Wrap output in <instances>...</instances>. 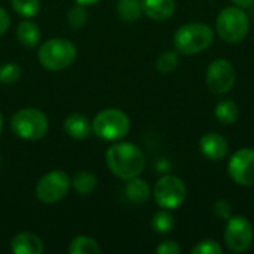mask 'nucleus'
Wrapping results in <instances>:
<instances>
[{
  "label": "nucleus",
  "mask_w": 254,
  "mask_h": 254,
  "mask_svg": "<svg viewBox=\"0 0 254 254\" xmlns=\"http://www.w3.org/2000/svg\"><path fill=\"white\" fill-rule=\"evenodd\" d=\"M232 1L240 7H250L254 3V0H232Z\"/></svg>",
  "instance_id": "31"
},
{
  "label": "nucleus",
  "mask_w": 254,
  "mask_h": 254,
  "mask_svg": "<svg viewBox=\"0 0 254 254\" xmlns=\"http://www.w3.org/2000/svg\"><path fill=\"white\" fill-rule=\"evenodd\" d=\"M67 21H68V25L73 27L74 30H79V28L85 27L86 22H88V12L83 7V4L77 3V6H73L67 12Z\"/></svg>",
  "instance_id": "24"
},
{
  "label": "nucleus",
  "mask_w": 254,
  "mask_h": 254,
  "mask_svg": "<svg viewBox=\"0 0 254 254\" xmlns=\"http://www.w3.org/2000/svg\"><path fill=\"white\" fill-rule=\"evenodd\" d=\"M176 222L173 214L168 210H162L158 211L153 219H152V228L158 232V234H170L174 228Z\"/></svg>",
  "instance_id": "22"
},
{
  "label": "nucleus",
  "mask_w": 254,
  "mask_h": 254,
  "mask_svg": "<svg viewBox=\"0 0 254 254\" xmlns=\"http://www.w3.org/2000/svg\"><path fill=\"white\" fill-rule=\"evenodd\" d=\"M225 243L231 252L244 253L253 243V228L243 216H231L225 229Z\"/></svg>",
  "instance_id": "10"
},
{
  "label": "nucleus",
  "mask_w": 254,
  "mask_h": 254,
  "mask_svg": "<svg viewBox=\"0 0 254 254\" xmlns=\"http://www.w3.org/2000/svg\"><path fill=\"white\" fill-rule=\"evenodd\" d=\"M235 79H237L235 67L231 61L225 58L214 60L207 68L205 83L213 94L229 92L235 85Z\"/></svg>",
  "instance_id": "9"
},
{
  "label": "nucleus",
  "mask_w": 254,
  "mask_h": 254,
  "mask_svg": "<svg viewBox=\"0 0 254 254\" xmlns=\"http://www.w3.org/2000/svg\"><path fill=\"white\" fill-rule=\"evenodd\" d=\"M64 129L68 137L74 140H85L92 132V124L86 116L80 113H73L64 121Z\"/></svg>",
  "instance_id": "15"
},
{
  "label": "nucleus",
  "mask_w": 254,
  "mask_h": 254,
  "mask_svg": "<svg viewBox=\"0 0 254 254\" xmlns=\"http://www.w3.org/2000/svg\"><path fill=\"white\" fill-rule=\"evenodd\" d=\"M71 185L74 188V190L80 195H89L95 190L97 188V177L89 173V171H79L73 180Z\"/></svg>",
  "instance_id": "20"
},
{
  "label": "nucleus",
  "mask_w": 254,
  "mask_h": 254,
  "mask_svg": "<svg viewBox=\"0 0 254 254\" xmlns=\"http://www.w3.org/2000/svg\"><path fill=\"white\" fill-rule=\"evenodd\" d=\"M21 67L15 63H4L3 65H0V82L10 85L15 83L19 77H21Z\"/></svg>",
  "instance_id": "26"
},
{
  "label": "nucleus",
  "mask_w": 254,
  "mask_h": 254,
  "mask_svg": "<svg viewBox=\"0 0 254 254\" xmlns=\"http://www.w3.org/2000/svg\"><path fill=\"white\" fill-rule=\"evenodd\" d=\"M48 118L37 109H21L10 119V129L15 135L27 141H36L46 135Z\"/></svg>",
  "instance_id": "4"
},
{
  "label": "nucleus",
  "mask_w": 254,
  "mask_h": 254,
  "mask_svg": "<svg viewBox=\"0 0 254 254\" xmlns=\"http://www.w3.org/2000/svg\"><path fill=\"white\" fill-rule=\"evenodd\" d=\"M192 254H222L223 250L220 247V244L214 240H205L201 241L198 246H195L192 249Z\"/></svg>",
  "instance_id": "27"
},
{
  "label": "nucleus",
  "mask_w": 254,
  "mask_h": 254,
  "mask_svg": "<svg viewBox=\"0 0 254 254\" xmlns=\"http://www.w3.org/2000/svg\"><path fill=\"white\" fill-rule=\"evenodd\" d=\"M16 13L24 18H33L40 10V0H10Z\"/></svg>",
  "instance_id": "23"
},
{
  "label": "nucleus",
  "mask_w": 254,
  "mask_h": 254,
  "mask_svg": "<svg viewBox=\"0 0 254 254\" xmlns=\"http://www.w3.org/2000/svg\"><path fill=\"white\" fill-rule=\"evenodd\" d=\"M214 39L213 30L202 22L182 25L174 34V46L185 55H196L205 51Z\"/></svg>",
  "instance_id": "2"
},
{
  "label": "nucleus",
  "mask_w": 254,
  "mask_h": 254,
  "mask_svg": "<svg viewBox=\"0 0 254 254\" xmlns=\"http://www.w3.org/2000/svg\"><path fill=\"white\" fill-rule=\"evenodd\" d=\"M231 179L241 186H254V149L237 150L228 164Z\"/></svg>",
  "instance_id": "11"
},
{
  "label": "nucleus",
  "mask_w": 254,
  "mask_h": 254,
  "mask_svg": "<svg viewBox=\"0 0 254 254\" xmlns=\"http://www.w3.org/2000/svg\"><path fill=\"white\" fill-rule=\"evenodd\" d=\"M9 25H10L9 13H7L4 9H1V7H0V36H1V34H4V33L7 31Z\"/></svg>",
  "instance_id": "30"
},
{
  "label": "nucleus",
  "mask_w": 254,
  "mask_h": 254,
  "mask_svg": "<svg viewBox=\"0 0 254 254\" xmlns=\"http://www.w3.org/2000/svg\"><path fill=\"white\" fill-rule=\"evenodd\" d=\"M100 0H76V3H79V4H83V6H89V4H95V3H98Z\"/></svg>",
  "instance_id": "32"
},
{
  "label": "nucleus",
  "mask_w": 254,
  "mask_h": 254,
  "mask_svg": "<svg viewBox=\"0 0 254 254\" xmlns=\"http://www.w3.org/2000/svg\"><path fill=\"white\" fill-rule=\"evenodd\" d=\"M125 195L134 204H144L150 196V189H149V185L144 180H141L138 177H134L127 185Z\"/></svg>",
  "instance_id": "17"
},
{
  "label": "nucleus",
  "mask_w": 254,
  "mask_h": 254,
  "mask_svg": "<svg viewBox=\"0 0 254 254\" xmlns=\"http://www.w3.org/2000/svg\"><path fill=\"white\" fill-rule=\"evenodd\" d=\"M1 128H3V116L0 113V134H1Z\"/></svg>",
  "instance_id": "33"
},
{
  "label": "nucleus",
  "mask_w": 254,
  "mask_h": 254,
  "mask_svg": "<svg viewBox=\"0 0 254 254\" xmlns=\"http://www.w3.org/2000/svg\"><path fill=\"white\" fill-rule=\"evenodd\" d=\"M214 213L219 219H225L228 220L231 216H232V205L225 201V199H220L214 204Z\"/></svg>",
  "instance_id": "28"
},
{
  "label": "nucleus",
  "mask_w": 254,
  "mask_h": 254,
  "mask_svg": "<svg viewBox=\"0 0 254 254\" xmlns=\"http://www.w3.org/2000/svg\"><path fill=\"white\" fill-rule=\"evenodd\" d=\"M70 185V177L64 171H51L37 182L36 196L43 204H55L67 195Z\"/></svg>",
  "instance_id": "8"
},
{
  "label": "nucleus",
  "mask_w": 254,
  "mask_h": 254,
  "mask_svg": "<svg viewBox=\"0 0 254 254\" xmlns=\"http://www.w3.org/2000/svg\"><path fill=\"white\" fill-rule=\"evenodd\" d=\"M143 12L155 21H167L176 12L174 0H141Z\"/></svg>",
  "instance_id": "13"
},
{
  "label": "nucleus",
  "mask_w": 254,
  "mask_h": 254,
  "mask_svg": "<svg viewBox=\"0 0 254 254\" xmlns=\"http://www.w3.org/2000/svg\"><path fill=\"white\" fill-rule=\"evenodd\" d=\"M141 0H118L119 18L127 22H134L141 16Z\"/></svg>",
  "instance_id": "19"
},
{
  "label": "nucleus",
  "mask_w": 254,
  "mask_h": 254,
  "mask_svg": "<svg viewBox=\"0 0 254 254\" xmlns=\"http://www.w3.org/2000/svg\"><path fill=\"white\" fill-rule=\"evenodd\" d=\"M109 170L122 180L138 177L146 165V158L141 149L132 143H118L109 147L106 153Z\"/></svg>",
  "instance_id": "1"
},
{
  "label": "nucleus",
  "mask_w": 254,
  "mask_h": 254,
  "mask_svg": "<svg viewBox=\"0 0 254 254\" xmlns=\"http://www.w3.org/2000/svg\"><path fill=\"white\" fill-rule=\"evenodd\" d=\"M250 21L247 13L240 6L225 7L216 21L217 34L226 43H240L249 33Z\"/></svg>",
  "instance_id": "5"
},
{
  "label": "nucleus",
  "mask_w": 254,
  "mask_h": 254,
  "mask_svg": "<svg viewBox=\"0 0 254 254\" xmlns=\"http://www.w3.org/2000/svg\"><path fill=\"white\" fill-rule=\"evenodd\" d=\"M70 254H100L101 249L98 243L89 237H76L68 247Z\"/></svg>",
  "instance_id": "21"
},
{
  "label": "nucleus",
  "mask_w": 254,
  "mask_h": 254,
  "mask_svg": "<svg viewBox=\"0 0 254 254\" xmlns=\"http://www.w3.org/2000/svg\"><path fill=\"white\" fill-rule=\"evenodd\" d=\"M180 252H182V249L176 241H164L156 249L158 254H180Z\"/></svg>",
  "instance_id": "29"
},
{
  "label": "nucleus",
  "mask_w": 254,
  "mask_h": 254,
  "mask_svg": "<svg viewBox=\"0 0 254 254\" xmlns=\"http://www.w3.org/2000/svg\"><path fill=\"white\" fill-rule=\"evenodd\" d=\"M199 149L202 155L211 161H220L228 156L229 144L226 138L217 132H207L202 135L199 141Z\"/></svg>",
  "instance_id": "12"
},
{
  "label": "nucleus",
  "mask_w": 254,
  "mask_h": 254,
  "mask_svg": "<svg viewBox=\"0 0 254 254\" xmlns=\"http://www.w3.org/2000/svg\"><path fill=\"white\" fill-rule=\"evenodd\" d=\"M179 65V54L174 51H165L158 57L156 67L161 73H171Z\"/></svg>",
  "instance_id": "25"
},
{
  "label": "nucleus",
  "mask_w": 254,
  "mask_h": 254,
  "mask_svg": "<svg viewBox=\"0 0 254 254\" xmlns=\"http://www.w3.org/2000/svg\"><path fill=\"white\" fill-rule=\"evenodd\" d=\"M77 49L73 42L63 37H54L46 40L39 48L40 64L51 71H58L71 65L76 60Z\"/></svg>",
  "instance_id": "3"
},
{
  "label": "nucleus",
  "mask_w": 254,
  "mask_h": 254,
  "mask_svg": "<svg viewBox=\"0 0 254 254\" xmlns=\"http://www.w3.org/2000/svg\"><path fill=\"white\" fill-rule=\"evenodd\" d=\"M16 37L25 48H34L40 42V30L33 21H22L16 28Z\"/></svg>",
  "instance_id": "16"
},
{
  "label": "nucleus",
  "mask_w": 254,
  "mask_h": 254,
  "mask_svg": "<svg viewBox=\"0 0 254 254\" xmlns=\"http://www.w3.org/2000/svg\"><path fill=\"white\" fill-rule=\"evenodd\" d=\"M131 128L129 118L119 109L101 110L92 121V131L106 141H118L124 138Z\"/></svg>",
  "instance_id": "6"
},
{
  "label": "nucleus",
  "mask_w": 254,
  "mask_h": 254,
  "mask_svg": "<svg viewBox=\"0 0 254 254\" xmlns=\"http://www.w3.org/2000/svg\"><path fill=\"white\" fill-rule=\"evenodd\" d=\"M186 185L177 176H164L155 185L153 196L156 204L164 210H176L186 199Z\"/></svg>",
  "instance_id": "7"
},
{
  "label": "nucleus",
  "mask_w": 254,
  "mask_h": 254,
  "mask_svg": "<svg viewBox=\"0 0 254 254\" xmlns=\"http://www.w3.org/2000/svg\"><path fill=\"white\" fill-rule=\"evenodd\" d=\"M214 116L216 119L223 124V125H232L238 121L240 118V107L235 101L232 100H223L216 106L214 110Z\"/></svg>",
  "instance_id": "18"
},
{
  "label": "nucleus",
  "mask_w": 254,
  "mask_h": 254,
  "mask_svg": "<svg viewBox=\"0 0 254 254\" xmlns=\"http://www.w3.org/2000/svg\"><path fill=\"white\" fill-rule=\"evenodd\" d=\"M10 250L15 254H42L45 247H43L42 240L36 237L34 234L21 232L12 240Z\"/></svg>",
  "instance_id": "14"
}]
</instances>
